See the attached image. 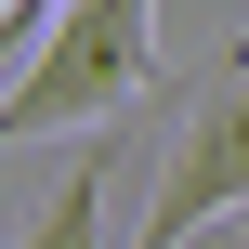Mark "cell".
I'll use <instances>...</instances> for the list:
<instances>
[{"label":"cell","instance_id":"cell-3","mask_svg":"<svg viewBox=\"0 0 249 249\" xmlns=\"http://www.w3.org/2000/svg\"><path fill=\"white\" fill-rule=\"evenodd\" d=\"M105 197H118V144H92V158L26 210V236H13V249H105Z\"/></svg>","mask_w":249,"mask_h":249},{"label":"cell","instance_id":"cell-4","mask_svg":"<svg viewBox=\"0 0 249 249\" xmlns=\"http://www.w3.org/2000/svg\"><path fill=\"white\" fill-rule=\"evenodd\" d=\"M184 249H249V210H223V223H197Z\"/></svg>","mask_w":249,"mask_h":249},{"label":"cell","instance_id":"cell-2","mask_svg":"<svg viewBox=\"0 0 249 249\" xmlns=\"http://www.w3.org/2000/svg\"><path fill=\"white\" fill-rule=\"evenodd\" d=\"M223 210H249V53L184 105L171 171H158V197H144V249H184L197 223H223Z\"/></svg>","mask_w":249,"mask_h":249},{"label":"cell","instance_id":"cell-1","mask_svg":"<svg viewBox=\"0 0 249 249\" xmlns=\"http://www.w3.org/2000/svg\"><path fill=\"white\" fill-rule=\"evenodd\" d=\"M144 92H158V0H53L39 53L0 79V144L79 131V118L144 105Z\"/></svg>","mask_w":249,"mask_h":249}]
</instances>
